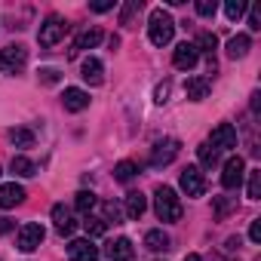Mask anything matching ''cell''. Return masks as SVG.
<instances>
[{"mask_svg":"<svg viewBox=\"0 0 261 261\" xmlns=\"http://www.w3.org/2000/svg\"><path fill=\"white\" fill-rule=\"evenodd\" d=\"M10 142L16 148H34V133H31V129L16 126V129H10Z\"/></svg>","mask_w":261,"mask_h":261,"instance_id":"obj_24","label":"cell"},{"mask_svg":"<svg viewBox=\"0 0 261 261\" xmlns=\"http://www.w3.org/2000/svg\"><path fill=\"white\" fill-rule=\"evenodd\" d=\"M154 95H157V98H154V101H157V105H163V101H166V95H169V83H160V86H157V92H154Z\"/></svg>","mask_w":261,"mask_h":261,"instance_id":"obj_38","label":"cell"},{"mask_svg":"<svg viewBox=\"0 0 261 261\" xmlns=\"http://www.w3.org/2000/svg\"><path fill=\"white\" fill-rule=\"evenodd\" d=\"M224 13H227V19H230V22H237V19L246 13V0H227Z\"/></svg>","mask_w":261,"mask_h":261,"instance_id":"obj_30","label":"cell"},{"mask_svg":"<svg viewBox=\"0 0 261 261\" xmlns=\"http://www.w3.org/2000/svg\"><path fill=\"white\" fill-rule=\"evenodd\" d=\"M230 209H233V200H224V197H218V200H215V215H218V218H224Z\"/></svg>","mask_w":261,"mask_h":261,"instance_id":"obj_33","label":"cell"},{"mask_svg":"<svg viewBox=\"0 0 261 261\" xmlns=\"http://www.w3.org/2000/svg\"><path fill=\"white\" fill-rule=\"evenodd\" d=\"M139 10H142V0H129V4L123 7V13H120V25H129V19H133Z\"/></svg>","mask_w":261,"mask_h":261,"instance_id":"obj_31","label":"cell"},{"mask_svg":"<svg viewBox=\"0 0 261 261\" xmlns=\"http://www.w3.org/2000/svg\"><path fill=\"white\" fill-rule=\"evenodd\" d=\"M249 46H252L249 34H237V37H230V40H227V59H243V56L249 53Z\"/></svg>","mask_w":261,"mask_h":261,"instance_id":"obj_19","label":"cell"},{"mask_svg":"<svg viewBox=\"0 0 261 261\" xmlns=\"http://www.w3.org/2000/svg\"><path fill=\"white\" fill-rule=\"evenodd\" d=\"M43 237H46L43 224H34V221H28V224H22V230H19V237H16V246H19L22 252H34V249H40Z\"/></svg>","mask_w":261,"mask_h":261,"instance_id":"obj_5","label":"cell"},{"mask_svg":"<svg viewBox=\"0 0 261 261\" xmlns=\"http://www.w3.org/2000/svg\"><path fill=\"white\" fill-rule=\"evenodd\" d=\"M133 255H136V246H133V240H126V237H120V240H114L108 246V258L111 261H133Z\"/></svg>","mask_w":261,"mask_h":261,"instance_id":"obj_17","label":"cell"},{"mask_svg":"<svg viewBox=\"0 0 261 261\" xmlns=\"http://www.w3.org/2000/svg\"><path fill=\"white\" fill-rule=\"evenodd\" d=\"M111 218H114V221H117V218H120V209H117V206H114V203H105V218H101V221H105V224H108V221H111Z\"/></svg>","mask_w":261,"mask_h":261,"instance_id":"obj_37","label":"cell"},{"mask_svg":"<svg viewBox=\"0 0 261 261\" xmlns=\"http://www.w3.org/2000/svg\"><path fill=\"white\" fill-rule=\"evenodd\" d=\"M243 178H246V163H243V157H230V160H224L221 185H224L227 191H233V188L243 185Z\"/></svg>","mask_w":261,"mask_h":261,"instance_id":"obj_7","label":"cell"},{"mask_svg":"<svg viewBox=\"0 0 261 261\" xmlns=\"http://www.w3.org/2000/svg\"><path fill=\"white\" fill-rule=\"evenodd\" d=\"M80 77H83L89 86H98V83L105 80V65L89 56V59H83V65H80Z\"/></svg>","mask_w":261,"mask_h":261,"instance_id":"obj_16","label":"cell"},{"mask_svg":"<svg viewBox=\"0 0 261 261\" xmlns=\"http://www.w3.org/2000/svg\"><path fill=\"white\" fill-rule=\"evenodd\" d=\"M154 212H157L160 221H178L181 218V200H178V194L172 188L160 185L154 191Z\"/></svg>","mask_w":261,"mask_h":261,"instance_id":"obj_1","label":"cell"},{"mask_svg":"<svg viewBox=\"0 0 261 261\" xmlns=\"http://www.w3.org/2000/svg\"><path fill=\"white\" fill-rule=\"evenodd\" d=\"M194 49H197V53H206V56L212 59V53L218 49V37H215L212 31H203V34L197 37V43H194Z\"/></svg>","mask_w":261,"mask_h":261,"instance_id":"obj_25","label":"cell"},{"mask_svg":"<svg viewBox=\"0 0 261 261\" xmlns=\"http://www.w3.org/2000/svg\"><path fill=\"white\" fill-rule=\"evenodd\" d=\"M181 261H203V258H200V255H197V252H191V255H185V258H181Z\"/></svg>","mask_w":261,"mask_h":261,"instance_id":"obj_41","label":"cell"},{"mask_svg":"<svg viewBox=\"0 0 261 261\" xmlns=\"http://www.w3.org/2000/svg\"><path fill=\"white\" fill-rule=\"evenodd\" d=\"M178 185H181V191H185L188 197H203V194H206V178H203L200 166H188V169L181 172Z\"/></svg>","mask_w":261,"mask_h":261,"instance_id":"obj_8","label":"cell"},{"mask_svg":"<svg viewBox=\"0 0 261 261\" xmlns=\"http://www.w3.org/2000/svg\"><path fill=\"white\" fill-rule=\"evenodd\" d=\"M101 28H86L83 34H77V40H74V49H95L98 43H101Z\"/></svg>","mask_w":261,"mask_h":261,"instance_id":"obj_18","label":"cell"},{"mask_svg":"<svg viewBox=\"0 0 261 261\" xmlns=\"http://www.w3.org/2000/svg\"><path fill=\"white\" fill-rule=\"evenodd\" d=\"M145 246H148L151 252H166V249H169V237H166L160 227H157V230H148V233H145Z\"/></svg>","mask_w":261,"mask_h":261,"instance_id":"obj_22","label":"cell"},{"mask_svg":"<svg viewBox=\"0 0 261 261\" xmlns=\"http://www.w3.org/2000/svg\"><path fill=\"white\" fill-rule=\"evenodd\" d=\"M249 28H252V31H261V10H258V7L249 10Z\"/></svg>","mask_w":261,"mask_h":261,"instance_id":"obj_34","label":"cell"},{"mask_svg":"<svg viewBox=\"0 0 261 261\" xmlns=\"http://www.w3.org/2000/svg\"><path fill=\"white\" fill-rule=\"evenodd\" d=\"M249 240H252V243H261V218H255V221L249 224Z\"/></svg>","mask_w":261,"mask_h":261,"instance_id":"obj_36","label":"cell"},{"mask_svg":"<svg viewBox=\"0 0 261 261\" xmlns=\"http://www.w3.org/2000/svg\"><path fill=\"white\" fill-rule=\"evenodd\" d=\"M172 34H175V22L166 10H154L151 19H148V37L154 46H166L172 43Z\"/></svg>","mask_w":261,"mask_h":261,"instance_id":"obj_2","label":"cell"},{"mask_svg":"<svg viewBox=\"0 0 261 261\" xmlns=\"http://www.w3.org/2000/svg\"><path fill=\"white\" fill-rule=\"evenodd\" d=\"M261 108V92H252V114H258Z\"/></svg>","mask_w":261,"mask_h":261,"instance_id":"obj_40","label":"cell"},{"mask_svg":"<svg viewBox=\"0 0 261 261\" xmlns=\"http://www.w3.org/2000/svg\"><path fill=\"white\" fill-rule=\"evenodd\" d=\"M215 10H218L215 0H197V13H200L203 19H212V16H215Z\"/></svg>","mask_w":261,"mask_h":261,"instance_id":"obj_32","label":"cell"},{"mask_svg":"<svg viewBox=\"0 0 261 261\" xmlns=\"http://www.w3.org/2000/svg\"><path fill=\"white\" fill-rule=\"evenodd\" d=\"M25 188L10 181V185H0V209H16L19 203H25Z\"/></svg>","mask_w":261,"mask_h":261,"instance_id":"obj_13","label":"cell"},{"mask_svg":"<svg viewBox=\"0 0 261 261\" xmlns=\"http://www.w3.org/2000/svg\"><path fill=\"white\" fill-rule=\"evenodd\" d=\"M209 145H212L215 151H230V148H237V129H233L230 123H218V126L212 129V136H209Z\"/></svg>","mask_w":261,"mask_h":261,"instance_id":"obj_10","label":"cell"},{"mask_svg":"<svg viewBox=\"0 0 261 261\" xmlns=\"http://www.w3.org/2000/svg\"><path fill=\"white\" fill-rule=\"evenodd\" d=\"M98 246L89 240V237H83V240H71L68 243V258L71 261H98Z\"/></svg>","mask_w":261,"mask_h":261,"instance_id":"obj_9","label":"cell"},{"mask_svg":"<svg viewBox=\"0 0 261 261\" xmlns=\"http://www.w3.org/2000/svg\"><path fill=\"white\" fill-rule=\"evenodd\" d=\"M62 105H65V111L80 114V111H86V108H89V92H86V89H80V86H68V89L62 92Z\"/></svg>","mask_w":261,"mask_h":261,"instance_id":"obj_11","label":"cell"},{"mask_svg":"<svg viewBox=\"0 0 261 261\" xmlns=\"http://www.w3.org/2000/svg\"><path fill=\"white\" fill-rule=\"evenodd\" d=\"M197 157H200V163H203L206 169H212V166H218V160H221V151H215L209 142H203V145L197 148Z\"/></svg>","mask_w":261,"mask_h":261,"instance_id":"obj_23","label":"cell"},{"mask_svg":"<svg viewBox=\"0 0 261 261\" xmlns=\"http://www.w3.org/2000/svg\"><path fill=\"white\" fill-rule=\"evenodd\" d=\"M83 227H86V237H89V240H92V237H101V233L108 230V224H105L101 218H95V215H86Z\"/></svg>","mask_w":261,"mask_h":261,"instance_id":"obj_29","label":"cell"},{"mask_svg":"<svg viewBox=\"0 0 261 261\" xmlns=\"http://www.w3.org/2000/svg\"><path fill=\"white\" fill-rule=\"evenodd\" d=\"M178 151H181L178 139H163V142H157V145L151 148V166H169V163L178 157Z\"/></svg>","mask_w":261,"mask_h":261,"instance_id":"obj_6","label":"cell"},{"mask_svg":"<svg viewBox=\"0 0 261 261\" xmlns=\"http://www.w3.org/2000/svg\"><path fill=\"white\" fill-rule=\"evenodd\" d=\"M246 194H249V200H261V169H252V172H249Z\"/></svg>","mask_w":261,"mask_h":261,"instance_id":"obj_28","label":"cell"},{"mask_svg":"<svg viewBox=\"0 0 261 261\" xmlns=\"http://www.w3.org/2000/svg\"><path fill=\"white\" fill-rule=\"evenodd\" d=\"M111 7H114V0H95V4H92V10H95V13H108Z\"/></svg>","mask_w":261,"mask_h":261,"instance_id":"obj_39","label":"cell"},{"mask_svg":"<svg viewBox=\"0 0 261 261\" xmlns=\"http://www.w3.org/2000/svg\"><path fill=\"white\" fill-rule=\"evenodd\" d=\"M65 31H68V22H65L62 16H46V22H43L40 31H37V43H40L43 49H49V46H56V43L65 37Z\"/></svg>","mask_w":261,"mask_h":261,"instance_id":"obj_3","label":"cell"},{"mask_svg":"<svg viewBox=\"0 0 261 261\" xmlns=\"http://www.w3.org/2000/svg\"><path fill=\"white\" fill-rule=\"evenodd\" d=\"M25 62H28V49H25L22 43H16V46H4V49H0V71L16 74V71L25 68Z\"/></svg>","mask_w":261,"mask_h":261,"instance_id":"obj_4","label":"cell"},{"mask_svg":"<svg viewBox=\"0 0 261 261\" xmlns=\"http://www.w3.org/2000/svg\"><path fill=\"white\" fill-rule=\"evenodd\" d=\"M74 206H77V212L89 215V212H92V206H95V194H92V191H80V194L74 197Z\"/></svg>","mask_w":261,"mask_h":261,"instance_id":"obj_27","label":"cell"},{"mask_svg":"<svg viewBox=\"0 0 261 261\" xmlns=\"http://www.w3.org/2000/svg\"><path fill=\"white\" fill-rule=\"evenodd\" d=\"M53 224H56V233H62V237H71V233H74V227H77V221H74L71 209H65L62 203H56V206H53Z\"/></svg>","mask_w":261,"mask_h":261,"instance_id":"obj_14","label":"cell"},{"mask_svg":"<svg viewBox=\"0 0 261 261\" xmlns=\"http://www.w3.org/2000/svg\"><path fill=\"white\" fill-rule=\"evenodd\" d=\"M123 209H126V218L139 221V218L145 215V209H148V197H145L142 191H129V194H126V203H123Z\"/></svg>","mask_w":261,"mask_h":261,"instance_id":"obj_15","label":"cell"},{"mask_svg":"<svg viewBox=\"0 0 261 261\" xmlns=\"http://www.w3.org/2000/svg\"><path fill=\"white\" fill-rule=\"evenodd\" d=\"M10 169H13L16 175H22V178H31V175L37 172V166H34V163H31L28 157H22V154H19V157H13V163H10Z\"/></svg>","mask_w":261,"mask_h":261,"instance_id":"obj_26","label":"cell"},{"mask_svg":"<svg viewBox=\"0 0 261 261\" xmlns=\"http://www.w3.org/2000/svg\"><path fill=\"white\" fill-rule=\"evenodd\" d=\"M136 175H139V163H133V160H120V163L114 166V178L123 181V185H126V181H133Z\"/></svg>","mask_w":261,"mask_h":261,"instance_id":"obj_21","label":"cell"},{"mask_svg":"<svg viewBox=\"0 0 261 261\" xmlns=\"http://www.w3.org/2000/svg\"><path fill=\"white\" fill-rule=\"evenodd\" d=\"M197 59H200V53L194 49V43H178L175 46V53H172V65L178 68V71H191L194 65H197Z\"/></svg>","mask_w":261,"mask_h":261,"instance_id":"obj_12","label":"cell"},{"mask_svg":"<svg viewBox=\"0 0 261 261\" xmlns=\"http://www.w3.org/2000/svg\"><path fill=\"white\" fill-rule=\"evenodd\" d=\"M209 89H212V83H209L206 77H194V80H188V98H191V101H203V98L209 95Z\"/></svg>","mask_w":261,"mask_h":261,"instance_id":"obj_20","label":"cell"},{"mask_svg":"<svg viewBox=\"0 0 261 261\" xmlns=\"http://www.w3.org/2000/svg\"><path fill=\"white\" fill-rule=\"evenodd\" d=\"M40 80L53 86V83H59V71H56V68H43V71H40Z\"/></svg>","mask_w":261,"mask_h":261,"instance_id":"obj_35","label":"cell"}]
</instances>
